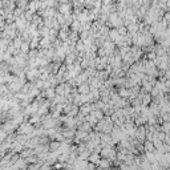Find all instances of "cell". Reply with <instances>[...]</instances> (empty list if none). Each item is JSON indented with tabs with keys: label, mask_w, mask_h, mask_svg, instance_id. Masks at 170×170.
<instances>
[{
	"label": "cell",
	"mask_w": 170,
	"mask_h": 170,
	"mask_svg": "<svg viewBox=\"0 0 170 170\" xmlns=\"http://www.w3.org/2000/svg\"><path fill=\"white\" fill-rule=\"evenodd\" d=\"M112 170H120V167H118V166H117V167H113Z\"/></svg>",
	"instance_id": "cell-26"
},
{
	"label": "cell",
	"mask_w": 170,
	"mask_h": 170,
	"mask_svg": "<svg viewBox=\"0 0 170 170\" xmlns=\"http://www.w3.org/2000/svg\"><path fill=\"white\" fill-rule=\"evenodd\" d=\"M16 128H18V126L15 125L14 122H12V121L9 120V121H7L5 124H4V125H3V128H1V129H3L4 132H5V133L8 134V133H12V132H14V130H15Z\"/></svg>",
	"instance_id": "cell-6"
},
{
	"label": "cell",
	"mask_w": 170,
	"mask_h": 170,
	"mask_svg": "<svg viewBox=\"0 0 170 170\" xmlns=\"http://www.w3.org/2000/svg\"><path fill=\"white\" fill-rule=\"evenodd\" d=\"M110 165H112L110 161L105 160V158H101V160L98 161V163H97V166H98V169L100 170H108L109 167H110Z\"/></svg>",
	"instance_id": "cell-8"
},
{
	"label": "cell",
	"mask_w": 170,
	"mask_h": 170,
	"mask_svg": "<svg viewBox=\"0 0 170 170\" xmlns=\"http://www.w3.org/2000/svg\"><path fill=\"white\" fill-rule=\"evenodd\" d=\"M70 11H72V3H68V1H61L59 4V14L61 15H70Z\"/></svg>",
	"instance_id": "cell-3"
},
{
	"label": "cell",
	"mask_w": 170,
	"mask_h": 170,
	"mask_svg": "<svg viewBox=\"0 0 170 170\" xmlns=\"http://www.w3.org/2000/svg\"><path fill=\"white\" fill-rule=\"evenodd\" d=\"M89 85L88 83H84V84H80L79 87H77V93L79 94H88L89 93Z\"/></svg>",
	"instance_id": "cell-10"
},
{
	"label": "cell",
	"mask_w": 170,
	"mask_h": 170,
	"mask_svg": "<svg viewBox=\"0 0 170 170\" xmlns=\"http://www.w3.org/2000/svg\"><path fill=\"white\" fill-rule=\"evenodd\" d=\"M145 135H146V126H137L135 128V132H134V138H137V141H138L140 144L144 142V138H145Z\"/></svg>",
	"instance_id": "cell-2"
},
{
	"label": "cell",
	"mask_w": 170,
	"mask_h": 170,
	"mask_svg": "<svg viewBox=\"0 0 170 170\" xmlns=\"http://www.w3.org/2000/svg\"><path fill=\"white\" fill-rule=\"evenodd\" d=\"M76 59H77L76 53H68V55H65L64 61H65V64H68V65H72V64L76 61Z\"/></svg>",
	"instance_id": "cell-14"
},
{
	"label": "cell",
	"mask_w": 170,
	"mask_h": 170,
	"mask_svg": "<svg viewBox=\"0 0 170 170\" xmlns=\"http://www.w3.org/2000/svg\"><path fill=\"white\" fill-rule=\"evenodd\" d=\"M14 166L16 167L18 170H25L27 169V162H25L23 158H19V160L14 163Z\"/></svg>",
	"instance_id": "cell-15"
},
{
	"label": "cell",
	"mask_w": 170,
	"mask_h": 170,
	"mask_svg": "<svg viewBox=\"0 0 170 170\" xmlns=\"http://www.w3.org/2000/svg\"><path fill=\"white\" fill-rule=\"evenodd\" d=\"M7 135H8V134H7L5 132H4L3 129H0V142H3L4 140L7 138Z\"/></svg>",
	"instance_id": "cell-24"
},
{
	"label": "cell",
	"mask_w": 170,
	"mask_h": 170,
	"mask_svg": "<svg viewBox=\"0 0 170 170\" xmlns=\"http://www.w3.org/2000/svg\"><path fill=\"white\" fill-rule=\"evenodd\" d=\"M0 170H3V169H1V167H0Z\"/></svg>",
	"instance_id": "cell-27"
},
{
	"label": "cell",
	"mask_w": 170,
	"mask_h": 170,
	"mask_svg": "<svg viewBox=\"0 0 170 170\" xmlns=\"http://www.w3.org/2000/svg\"><path fill=\"white\" fill-rule=\"evenodd\" d=\"M100 160H101V157L98 153H90L89 157H88V161H90V163H93L94 166H97V163Z\"/></svg>",
	"instance_id": "cell-11"
},
{
	"label": "cell",
	"mask_w": 170,
	"mask_h": 170,
	"mask_svg": "<svg viewBox=\"0 0 170 170\" xmlns=\"http://www.w3.org/2000/svg\"><path fill=\"white\" fill-rule=\"evenodd\" d=\"M120 37V35H118V32L116 28H112V29H109V33H108V39H109V41L114 43L117 39Z\"/></svg>",
	"instance_id": "cell-9"
},
{
	"label": "cell",
	"mask_w": 170,
	"mask_h": 170,
	"mask_svg": "<svg viewBox=\"0 0 170 170\" xmlns=\"http://www.w3.org/2000/svg\"><path fill=\"white\" fill-rule=\"evenodd\" d=\"M39 45V37H32L29 41V49H36V47Z\"/></svg>",
	"instance_id": "cell-23"
},
{
	"label": "cell",
	"mask_w": 170,
	"mask_h": 170,
	"mask_svg": "<svg viewBox=\"0 0 170 170\" xmlns=\"http://www.w3.org/2000/svg\"><path fill=\"white\" fill-rule=\"evenodd\" d=\"M60 144H61V142H57V141H52V142L48 145V149L51 150V152H56V150L60 148Z\"/></svg>",
	"instance_id": "cell-22"
},
{
	"label": "cell",
	"mask_w": 170,
	"mask_h": 170,
	"mask_svg": "<svg viewBox=\"0 0 170 170\" xmlns=\"http://www.w3.org/2000/svg\"><path fill=\"white\" fill-rule=\"evenodd\" d=\"M92 112V109H90V104H83L80 105V108H79V113H80L81 116H88Z\"/></svg>",
	"instance_id": "cell-7"
},
{
	"label": "cell",
	"mask_w": 170,
	"mask_h": 170,
	"mask_svg": "<svg viewBox=\"0 0 170 170\" xmlns=\"http://www.w3.org/2000/svg\"><path fill=\"white\" fill-rule=\"evenodd\" d=\"M70 31L72 32H80L81 31V24H80V21L76 20V19H73V21L70 23Z\"/></svg>",
	"instance_id": "cell-13"
},
{
	"label": "cell",
	"mask_w": 170,
	"mask_h": 170,
	"mask_svg": "<svg viewBox=\"0 0 170 170\" xmlns=\"http://www.w3.org/2000/svg\"><path fill=\"white\" fill-rule=\"evenodd\" d=\"M142 148H144V152L145 153H153L156 150L154 146H153V142H150V141H144Z\"/></svg>",
	"instance_id": "cell-16"
},
{
	"label": "cell",
	"mask_w": 170,
	"mask_h": 170,
	"mask_svg": "<svg viewBox=\"0 0 170 170\" xmlns=\"http://www.w3.org/2000/svg\"><path fill=\"white\" fill-rule=\"evenodd\" d=\"M40 120H41V117L37 114V113H33V114H31V118H29V124L31 125H33V124H37V122H40Z\"/></svg>",
	"instance_id": "cell-20"
},
{
	"label": "cell",
	"mask_w": 170,
	"mask_h": 170,
	"mask_svg": "<svg viewBox=\"0 0 170 170\" xmlns=\"http://www.w3.org/2000/svg\"><path fill=\"white\" fill-rule=\"evenodd\" d=\"M23 39L20 37V36H16V37L14 39V43H12V45H14V48L16 49V51H19V49H20V47H21V44H23Z\"/></svg>",
	"instance_id": "cell-17"
},
{
	"label": "cell",
	"mask_w": 170,
	"mask_h": 170,
	"mask_svg": "<svg viewBox=\"0 0 170 170\" xmlns=\"http://www.w3.org/2000/svg\"><path fill=\"white\" fill-rule=\"evenodd\" d=\"M68 33H69V28L68 27H61V29H60L59 32V40L60 41H65L66 39H68Z\"/></svg>",
	"instance_id": "cell-5"
},
{
	"label": "cell",
	"mask_w": 170,
	"mask_h": 170,
	"mask_svg": "<svg viewBox=\"0 0 170 170\" xmlns=\"http://www.w3.org/2000/svg\"><path fill=\"white\" fill-rule=\"evenodd\" d=\"M79 130H81V132H85V133H90V132H92V126H90L89 124L85 121V122H83V124L79 126Z\"/></svg>",
	"instance_id": "cell-19"
},
{
	"label": "cell",
	"mask_w": 170,
	"mask_h": 170,
	"mask_svg": "<svg viewBox=\"0 0 170 170\" xmlns=\"http://www.w3.org/2000/svg\"><path fill=\"white\" fill-rule=\"evenodd\" d=\"M90 116H92V117L93 118H96V120H97V121H100V120H102V117H104V114H102V112L100 110V109H96V110H92L89 113Z\"/></svg>",
	"instance_id": "cell-18"
},
{
	"label": "cell",
	"mask_w": 170,
	"mask_h": 170,
	"mask_svg": "<svg viewBox=\"0 0 170 170\" xmlns=\"http://www.w3.org/2000/svg\"><path fill=\"white\" fill-rule=\"evenodd\" d=\"M51 169H52V167L49 166V165H45V163H43V165L40 166V169H39V170H51Z\"/></svg>",
	"instance_id": "cell-25"
},
{
	"label": "cell",
	"mask_w": 170,
	"mask_h": 170,
	"mask_svg": "<svg viewBox=\"0 0 170 170\" xmlns=\"http://www.w3.org/2000/svg\"><path fill=\"white\" fill-rule=\"evenodd\" d=\"M25 79L28 81H36L39 79V69H29L25 72Z\"/></svg>",
	"instance_id": "cell-4"
},
{
	"label": "cell",
	"mask_w": 170,
	"mask_h": 170,
	"mask_svg": "<svg viewBox=\"0 0 170 170\" xmlns=\"http://www.w3.org/2000/svg\"><path fill=\"white\" fill-rule=\"evenodd\" d=\"M33 154V150H31V149H24L23 152L19 154L20 156V158H23V160H25V158H28L29 156H32Z\"/></svg>",
	"instance_id": "cell-21"
},
{
	"label": "cell",
	"mask_w": 170,
	"mask_h": 170,
	"mask_svg": "<svg viewBox=\"0 0 170 170\" xmlns=\"http://www.w3.org/2000/svg\"><path fill=\"white\" fill-rule=\"evenodd\" d=\"M39 45L43 49H48L52 47V44H51V41H49L48 37H41L40 40H39Z\"/></svg>",
	"instance_id": "cell-12"
},
{
	"label": "cell",
	"mask_w": 170,
	"mask_h": 170,
	"mask_svg": "<svg viewBox=\"0 0 170 170\" xmlns=\"http://www.w3.org/2000/svg\"><path fill=\"white\" fill-rule=\"evenodd\" d=\"M33 125H31L29 122L24 121L23 124H20V125L18 126V133L19 134H24V135H28L29 138H31V134L32 132H33Z\"/></svg>",
	"instance_id": "cell-1"
}]
</instances>
